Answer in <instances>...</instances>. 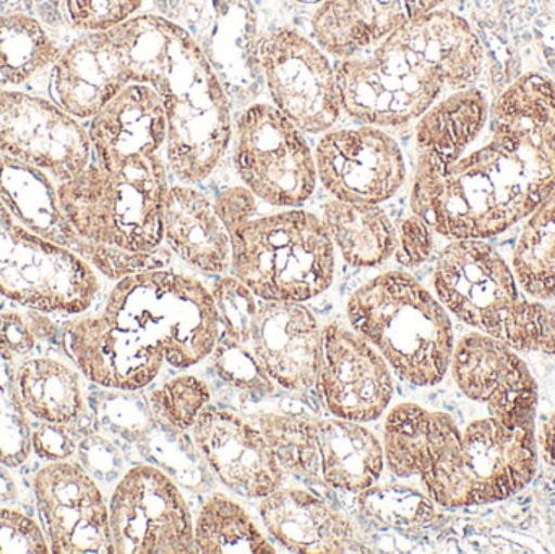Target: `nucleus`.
I'll return each mask as SVG.
<instances>
[{"instance_id":"f257e3e1","label":"nucleus","mask_w":555,"mask_h":554,"mask_svg":"<svg viewBox=\"0 0 555 554\" xmlns=\"http://www.w3.org/2000/svg\"><path fill=\"white\" fill-rule=\"evenodd\" d=\"M555 189V81L527 72L491 101L475 140L450 162L417 155L411 214L453 240H491Z\"/></svg>"},{"instance_id":"f03ea898","label":"nucleus","mask_w":555,"mask_h":554,"mask_svg":"<svg viewBox=\"0 0 555 554\" xmlns=\"http://www.w3.org/2000/svg\"><path fill=\"white\" fill-rule=\"evenodd\" d=\"M485 65L475 26L440 7L335 62L341 109L365 126H408L447 94L476 87Z\"/></svg>"},{"instance_id":"7ed1b4c3","label":"nucleus","mask_w":555,"mask_h":554,"mask_svg":"<svg viewBox=\"0 0 555 554\" xmlns=\"http://www.w3.org/2000/svg\"><path fill=\"white\" fill-rule=\"evenodd\" d=\"M106 31L127 83L150 85L162 96L172 175L184 184L205 181L233 137V106L210 62L181 25L158 13H140Z\"/></svg>"},{"instance_id":"20e7f679","label":"nucleus","mask_w":555,"mask_h":554,"mask_svg":"<svg viewBox=\"0 0 555 554\" xmlns=\"http://www.w3.org/2000/svg\"><path fill=\"white\" fill-rule=\"evenodd\" d=\"M434 295L463 324L517 351L555 357V306L530 298L489 240H453L437 257Z\"/></svg>"},{"instance_id":"39448f33","label":"nucleus","mask_w":555,"mask_h":554,"mask_svg":"<svg viewBox=\"0 0 555 554\" xmlns=\"http://www.w3.org/2000/svg\"><path fill=\"white\" fill-rule=\"evenodd\" d=\"M346 315L404 383L433 387L442 383L455 348L450 312L442 302L401 270L382 273L359 286Z\"/></svg>"},{"instance_id":"423d86ee","label":"nucleus","mask_w":555,"mask_h":554,"mask_svg":"<svg viewBox=\"0 0 555 554\" xmlns=\"http://www.w3.org/2000/svg\"><path fill=\"white\" fill-rule=\"evenodd\" d=\"M168 163L162 155L106 166L91 159L59 182L62 210L81 240L132 253L163 246Z\"/></svg>"},{"instance_id":"0eeeda50","label":"nucleus","mask_w":555,"mask_h":554,"mask_svg":"<svg viewBox=\"0 0 555 554\" xmlns=\"http://www.w3.org/2000/svg\"><path fill=\"white\" fill-rule=\"evenodd\" d=\"M231 272L257 298L306 302L335 279V246L322 218L302 208L250 218L231 231Z\"/></svg>"},{"instance_id":"6e6552de","label":"nucleus","mask_w":555,"mask_h":554,"mask_svg":"<svg viewBox=\"0 0 555 554\" xmlns=\"http://www.w3.org/2000/svg\"><path fill=\"white\" fill-rule=\"evenodd\" d=\"M101 314L158 347L166 363L178 370L210 357L220 337L211 289L168 269L117 280Z\"/></svg>"},{"instance_id":"1a4fd4ad","label":"nucleus","mask_w":555,"mask_h":554,"mask_svg":"<svg viewBox=\"0 0 555 554\" xmlns=\"http://www.w3.org/2000/svg\"><path fill=\"white\" fill-rule=\"evenodd\" d=\"M100 273L74 250L26 230L0 201V298L48 315L85 314Z\"/></svg>"},{"instance_id":"9d476101","label":"nucleus","mask_w":555,"mask_h":554,"mask_svg":"<svg viewBox=\"0 0 555 554\" xmlns=\"http://www.w3.org/2000/svg\"><path fill=\"white\" fill-rule=\"evenodd\" d=\"M233 163L259 201L297 208L317 188L315 156L302 130L272 103H250L233 123Z\"/></svg>"},{"instance_id":"9b49d317","label":"nucleus","mask_w":555,"mask_h":554,"mask_svg":"<svg viewBox=\"0 0 555 554\" xmlns=\"http://www.w3.org/2000/svg\"><path fill=\"white\" fill-rule=\"evenodd\" d=\"M260 78L273 106L304 133L322 136L341 116L335 59L293 22L280 23L260 39Z\"/></svg>"},{"instance_id":"f8f14e48","label":"nucleus","mask_w":555,"mask_h":554,"mask_svg":"<svg viewBox=\"0 0 555 554\" xmlns=\"http://www.w3.org/2000/svg\"><path fill=\"white\" fill-rule=\"evenodd\" d=\"M266 0H172L168 18L192 36L227 90L231 106L254 103L262 91L260 39L289 20L273 18Z\"/></svg>"},{"instance_id":"ddd939ff","label":"nucleus","mask_w":555,"mask_h":554,"mask_svg":"<svg viewBox=\"0 0 555 554\" xmlns=\"http://www.w3.org/2000/svg\"><path fill=\"white\" fill-rule=\"evenodd\" d=\"M107 506L114 554L194 553L188 501L162 468H129L117 480Z\"/></svg>"},{"instance_id":"4468645a","label":"nucleus","mask_w":555,"mask_h":554,"mask_svg":"<svg viewBox=\"0 0 555 554\" xmlns=\"http://www.w3.org/2000/svg\"><path fill=\"white\" fill-rule=\"evenodd\" d=\"M537 471V425H517L488 412L462 429L453 510L507 500Z\"/></svg>"},{"instance_id":"2eb2a0df","label":"nucleus","mask_w":555,"mask_h":554,"mask_svg":"<svg viewBox=\"0 0 555 554\" xmlns=\"http://www.w3.org/2000/svg\"><path fill=\"white\" fill-rule=\"evenodd\" d=\"M0 155L67 181L91 162L83 123L49 96L25 88H0Z\"/></svg>"},{"instance_id":"dca6fc26","label":"nucleus","mask_w":555,"mask_h":554,"mask_svg":"<svg viewBox=\"0 0 555 554\" xmlns=\"http://www.w3.org/2000/svg\"><path fill=\"white\" fill-rule=\"evenodd\" d=\"M39 526L54 554H114L109 506L78 462H46L31 481Z\"/></svg>"},{"instance_id":"f3484780","label":"nucleus","mask_w":555,"mask_h":554,"mask_svg":"<svg viewBox=\"0 0 555 554\" xmlns=\"http://www.w3.org/2000/svg\"><path fill=\"white\" fill-rule=\"evenodd\" d=\"M317 178L336 201L384 204L406 179L400 143L382 127L330 129L315 150Z\"/></svg>"},{"instance_id":"a211bd4d","label":"nucleus","mask_w":555,"mask_h":554,"mask_svg":"<svg viewBox=\"0 0 555 554\" xmlns=\"http://www.w3.org/2000/svg\"><path fill=\"white\" fill-rule=\"evenodd\" d=\"M385 465L398 478H420L436 506L453 510L462 429L452 415L398 403L384 426Z\"/></svg>"},{"instance_id":"6ab92c4d","label":"nucleus","mask_w":555,"mask_h":554,"mask_svg":"<svg viewBox=\"0 0 555 554\" xmlns=\"http://www.w3.org/2000/svg\"><path fill=\"white\" fill-rule=\"evenodd\" d=\"M59 342L78 373L101 389L137 392L162 371L155 345L106 315H72L59 327Z\"/></svg>"},{"instance_id":"aec40b11","label":"nucleus","mask_w":555,"mask_h":554,"mask_svg":"<svg viewBox=\"0 0 555 554\" xmlns=\"http://www.w3.org/2000/svg\"><path fill=\"white\" fill-rule=\"evenodd\" d=\"M317 387L330 415L358 423L380 418L395 392L393 374L384 357L361 335L339 324L322 331Z\"/></svg>"},{"instance_id":"412c9836","label":"nucleus","mask_w":555,"mask_h":554,"mask_svg":"<svg viewBox=\"0 0 555 554\" xmlns=\"http://www.w3.org/2000/svg\"><path fill=\"white\" fill-rule=\"evenodd\" d=\"M460 392L505 422L537 425L538 386L517 350L481 332L455 344L450 363Z\"/></svg>"},{"instance_id":"4be33fe9","label":"nucleus","mask_w":555,"mask_h":554,"mask_svg":"<svg viewBox=\"0 0 555 554\" xmlns=\"http://www.w3.org/2000/svg\"><path fill=\"white\" fill-rule=\"evenodd\" d=\"M192 438L208 468L233 493L263 500L283 487L286 474L250 420L230 410L205 409Z\"/></svg>"},{"instance_id":"5701e85b","label":"nucleus","mask_w":555,"mask_h":554,"mask_svg":"<svg viewBox=\"0 0 555 554\" xmlns=\"http://www.w3.org/2000/svg\"><path fill=\"white\" fill-rule=\"evenodd\" d=\"M322 331L304 302L260 299L250 347L278 389L289 394L315 389Z\"/></svg>"},{"instance_id":"b1692460","label":"nucleus","mask_w":555,"mask_h":554,"mask_svg":"<svg viewBox=\"0 0 555 554\" xmlns=\"http://www.w3.org/2000/svg\"><path fill=\"white\" fill-rule=\"evenodd\" d=\"M91 159L100 165H122L166 150L168 117L155 88L129 83L85 123Z\"/></svg>"},{"instance_id":"393cba45","label":"nucleus","mask_w":555,"mask_h":554,"mask_svg":"<svg viewBox=\"0 0 555 554\" xmlns=\"http://www.w3.org/2000/svg\"><path fill=\"white\" fill-rule=\"evenodd\" d=\"M260 517L270 536L294 553L369 552L359 527L325 500L302 488H278L260 501Z\"/></svg>"},{"instance_id":"a878e982","label":"nucleus","mask_w":555,"mask_h":554,"mask_svg":"<svg viewBox=\"0 0 555 554\" xmlns=\"http://www.w3.org/2000/svg\"><path fill=\"white\" fill-rule=\"evenodd\" d=\"M449 0H320L307 18L310 36L335 61L374 48L385 36Z\"/></svg>"},{"instance_id":"bb28decb","label":"nucleus","mask_w":555,"mask_h":554,"mask_svg":"<svg viewBox=\"0 0 555 554\" xmlns=\"http://www.w3.org/2000/svg\"><path fill=\"white\" fill-rule=\"evenodd\" d=\"M126 85L107 31L78 33L49 70L48 96L85 124Z\"/></svg>"},{"instance_id":"cd10ccee","label":"nucleus","mask_w":555,"mask_h":554,"mask_svg":"<svg viewBox=\"0 0 555 554\" xmlns=\"http://www.w3.org/2000/svg\"><path fill=\"white\" fill-rule=\"evenodd\" d=\"M163 240L176 256L205 275L223 276L231 270L230 231L214 202L191 184L169 185Z\"/></svg>"},{"instance_id":"c85d7f7f","label":"nucleus","mask_w":555,"mask_h":554,"mask_svg":"<svg viewBox=\"0 0 555 554\" xmlns=\"http://www.w3.org/2000/svg\"><path fill=\"white\" fill-rule=\"evenodd\" d=\"M57 184L44 169L0 155V201L13 218L36 236L85 259L91 243L81 240L65 217Z\"/></svg>"},{"instance_id":"c756f323","label":"nucleus","mask_w":555,"mask_h":554,"mask_svg":"<svg viewBox=\"0 0 555 554\" xmlns=\"http://www.w3.org/2000/svg\"><path fill=\"white\" fill-rule=\"evenodd\" d=\"M315 431L319 475L325 485L358 494L380 480L384 445L364 423L317 416Z\"/></svg>"},{"instance_id":"7c9ffc66","label":"nucleus","mask_w":555,"mask_h":554,"mask_svg":"<svg viewBox=\"0 0 555 554\" xmlns=\"http://www.w3.org/2000/svg\"><path fill=\"white\" fill-rule=\"evenodd\" d=\"M20 397L29 418L52 425L83 422V387L77 368L52 357H31L16 366Z\"/></svg>"},{"instance_id":"2f4dec72","label":"nucleus","mask_w":555,"mask_h":554,"mask_svg":"<svg viewBox=\"0 0 555 554\" xmlns=\"http://www.w3.org/2000/svg\"><path fill=\"white\" fill-rule=\"evenodd\" d=\"M322 221L335 249L356 269L377 267L390 259L397 246V228L377 204L326 202Z\"/></svg>"},{"instance_id":"473e14b6","label":"nucleus","mask_w":555,"mask_h":554,"mask_svg":"<svg viewBox=\"0 0 555 554\" xmlns=\"http://www.w3.org/2000/svg\"><path fill=\"white\" fill-rule=\"evenodd\" d=\"M491 101L478 87L453 91L416 120L417 155L450 162L481 132Z\"/></svg>"},{"instance_id":"72a5a7b5","label":"nucleus","mask_w":555,"mask_h":554,"mask_svg":"<svg viewBox=\"0 0 555 554\" xmlns=\"http://www.w3.org/2000/svg\"><path fill=\"white\" fill-rule=\"evenodd\" d=\"M64 46L48 23L25 12H0V88H25L49 74Z\"/></svg>"},{"instance_id":"f704fd0d","label":"nucleus","mask_w":555,"mask_h":554,"mask_svg":"<svg viewBox=\"0 0 555 554\" xmlns=\"http://www.w3.org/2000/svg\"><path fill=\"white\" fill-rule=\"evenodd\" d=\"M249 420L262 433L284 474L306 480L319 478L317 415L306 407L278 405L259 410Z\"/></svg>"},{"instance_id":"c9c22d12","label":"nucleus","mask_w":555,"mask_h":554,"mask_svg":"<svg viewBox=\"0 0 555 554\" xmlns=\"http://www.w3.org/2000/svg\"><path fill=\"white\" fill-rule=\"evenodd\" d=\"M512 269L530 298L555 299V189L525 220Z\"/></svg>"},{"instance_id":"e433bc0d","label":"nucleus","mask_w":555,"mask_h":554,"mask_svg":"<svg viewBox=\"0 0 555 554\" xmlns=\"http://www.w3.org/2000/svg\"><path fill=\"white\" fill-rule=\"evenodd\" d=\"M194 553L275 554L276 550L240 503L215 493L194 523Z\"/></svg>"},{"instance_id":"4c0bfd02","label":"nucleus","mask_w":555,"mask_h":554,"mask_svg":"<svg viewBox=\"0 0 555 554\" xmlns=\"http://www.w3.org/2000/svg\"><path fill=\"white\" fill-rule=\"evenodd\" d=\"M362 523L380 532H408L436 519V503L427 494L404 485H382L356 494Z\"/></svg>"},{"instance_id":"58836bf2","label":"nucleus","mask_w":555,"mask_h":554,"mask_svg":"<svg viewBox=\"0 0 555 554\" xmlns=\"http://www.w3.org/2000/svg\"><path fill=\"white\" fill-rule=\"evenodd\" d=\"M22 361L0 340V465L12 471L23 467L33 454V422L16 383V366Z\"/></svg>"},{"instance_id":"ea45409f","label":"nucleus","mask_w":555,"mask_h":554,"mask_svg":"<svg viewBox=\"0 0 555 554\" xmlns=\"http://www.w3.org/2000/svg\"><path fill=\"white\" fill-rule=\"evenodd\" d=\"M137 442L142 446L143 454L156 464L155 467L162 468L176 484L191 490H198L207 484V462L195 442L189 439L188 431L172 428L155 416L153 425Z\"/></svg>"},{"instance_id":"a19ab883","label":"nucleus","mask_w":555,"mask_h":554,"mask_svg":"<svg viewBox=\"0 0 555 554\" xmlns=\"http://www.w3.org/2000/svg\"><path fill=\"white\" fill-rule=\"evenodd\" d=\"M210 387L201 377L181 374L149 394L153 415L172 428L189 431L210 402Z\"/></svg>"},{"instance_id":"79ce46f5","label":"nucleus","mask_w":555,"mask_h":554,"mask_svg":"<svg viewBox=\"0 0 555 554\" xmlns=\"http://www.w3.org/2000/svg\"><path fill=\"white\" fill-rule=\"evenodd\" d=\"M211 357L220 379L234 389L243 390L249 399H269L278 392L276 384L270 379L250 345L218 338Z\"/></svg>"},{"instance_id":"37998d69","label":"nucleus","mask_w":555,"mask_h":554,"mask_svg":"<svg viewBox=\"0 0 555 554\" xmlns=\"http://www.w3.org/2000/svg\"><path fill=\"white\" fill-rule=\"evenodd\" d=\"M221 340L250 345L260 299L234 275H223L211 288Z\"/></svg>"},{"instance_id":"c03bdc74","label":"nucleus","mask_w":555,"mask_h":554,"mask_svg":"<svg viewBox=\"0 0 555 554\" xmlns=\"http://www.w3.org/2000/svg\"><path fill=\"white\" fill-rule=\"evenodd\" d=\"M51 554L39 523L12 507H0V554Z\"/></svg>"},{"instance_id":"a18cd8bd","label":"nucleus","mask_w":555,"mask_h":554,"mask_svg":"<svg viewBox=\"0 0 555 554\" xmlns=\"http://www.w3.org/2000/svg\"><path fill=\"white\" fill-rule=\"evenodd\" d=\"M434 234L436 233L433 228L417 215L411 214L410 217L404 218L397 228V246H395L393 257L398 266L403 269H417L423 266L436 246Z\"/></svg>"},{"instance_id":"49530a36","label":"nucleus","mask_w":555,"mask_h":554,"mask_svg":"<svg viewBox=\"0 0 555 554\" xmlns=\"http://www.w3.org/2000/svg\"><path fill=\"white\" fill-rule=\"evenodd\" d=\"M78 425H52V423H33V454L44 462L70 461L77 454L78 446L85 436L77 431Z\"/></svg>"},{"instance_id":"de8ad7c7","label":"nucleus","mask_w":555,"mask_h":554,"mask_svg":"<svg viewBox=\"0 0 555 554\" xmlns=\"http://www.w3.org/2000/svg\"><path fill=\"white\" fill-rule=\"evenodd\" d=\"M257 201L259 198L246 188V185H234L224 189L215 198V208L220 215L221 221L228 231L236 230L241 224L247 223L250 218L257 215Z\"/></svg>"},{"instance_id":"09e8293b","label":"nucleus","mask_w":555,"mask_h":554,"mask_svg":"<svg viewBox=\"0 0 555 554\" xmlns=\"http://www.w3.org/2000/svg\"><path fill=\"white\" fill-rule=\"evenodd\" d=\"M541 446H543L547 462L555 465V409L541 433Z\"/></svg>"},{"instance_id":"8fccbe9b","label":"nucleus","mask_w":555,"mask_h":554,"mask_svg":"<svg viewBox=\"0 0 555 554\" xmlns=\"http://www.w3.org/2000/svg\"><path fill=\"white\" fill-rule=\"evenodd\" d=\"M296 2H299L300 5H317V3L320 2V0H296Z\"/></svg>"}]
</instances>
